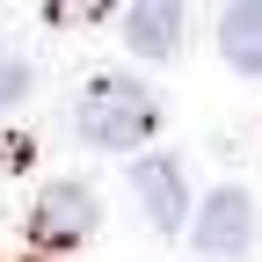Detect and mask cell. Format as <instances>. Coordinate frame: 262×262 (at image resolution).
<instances>
[{"mask_svg": "<svg viewBox=\"0 0 262 262\" xmlns=\"http://www.w3.org/2000/svg\"><path fill=\"white\" fill-rule=\"evenodd\" d=\"M29 233H37V248H80L95 233V189L88 182H51L37 196V211H29Z\"/></svg>", "mask_w": 262, "mask_h": 262, "instance_id": "3957f363", "label": "cell"}, {"mask_svg": "<svg viewBox=\"0 0 262 262\" xmlns=\"http://www.w3.org/2000/svg\"><path fill=\"white\" fill-rule=\"evenodd\" d=\"M219 51L233 73H262V0H233L219 15Z\"/></svg>", "mask_w": 262, "mask_h": 262, "instance_id": "8992f818", "label": "cell"}, {"mask_svg": "<svg viewBox=\"0 0 262 262\" xmlns=\"http://www.w3.org/2000/svg\"><path fill=\"white\" fill-rule=\"evenodd\" d=\"M189 241L204 248L211 262H226V255H241L248 241H255V204H248V189H211L204 204H196V226H189Z\"/></svg>", "mask_w": 262, "mask_h": 262, "instance_id": "7a4b0ae2", "label": "cell"}, {"mask_svg": "<svg viewBox=\"0 0 262 262\" xmlns=\"http://www.w3.org/2000/svg\"><path fill=\"white\" fill-rule=\"evenodd\" d=\"M182 0H139V8L124 15V37H131V51L139 58H175L182 51Z\"/></svg>", "mask_w": 262, "mask_h": 262, "instance_id": "5b68a950", "label": "cell"}, {"mask_svg": "<svg viewBox=\"0 0 262 262\" xmlns=\"http://www.w3.org/2000/svg\"><path fill=\"white\" fill-rule=\"evenodd\" d=\"M22 95H29V66L22 58H0V110H15Z\"/></svg>", "mask_w": 262, "mask_h": 262, "instance_id": "52a82bcc", "label": "cell"}, {"mask_svg": "<svg viewBox=\"0 0 262 262\" xmlns=\"http://www.w3.org/2000/svg\"><path fill=\"white\" fill-rule=\"evenodd\" d=\"M131 189H139V211H146L153 233H182L189 189H182V168H175V160H139V168H131Z\"/></svg>", "mask_w": 262, "mask_h": 262, "instance_id": "277c9868", "label": "cell"}, {"mask_svg": "<svg viewBox=\"0 0 262 262\" xmlns=\"http://www.w3.org/2000/svg\"><path fill=\"white\" fill-rule=\"evenodd\" d=\"M153 124H160V102H153L139 80H124V73L88 80V95H80V139H88V146L131 153V146L153 139Z\"/></svg>", "mask_w": 262, "mask_h": 262, "instance_id": "6da1fadb", "label": "cell"}]
</instances>
